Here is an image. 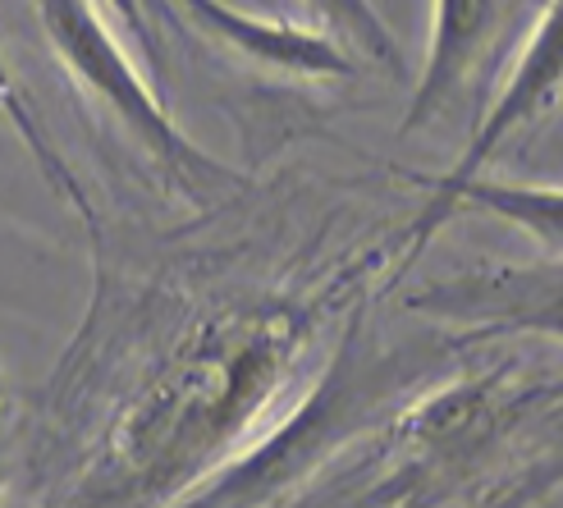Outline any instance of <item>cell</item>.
Instances as JSON below:
<instances>
[{"instance_id": "obj_4", "label": "cell", "mask_w": 563, "mask_h": 508, "mask_svg": "<svg viewBox=\"0 0 563 508\" xmlns=\"http://www.w3.org/2000/svg\"><path fill=\"white\" fill-rule=\"evenodd\" d=\"M499 33H504V0H435V46L417 78V92L399 129L408 133L444 120L472 92V78L486 69Z\"/></svg>"}, {"instance_id": "obj_2", "label": "cell", "mask_w": 563, "mask_h": 508, "mask_svg": "<svg viewBox=\"0 0 563 508\" xmlns=\"http://www.w3.org/2000/svg\"><path fill=\"white\" fill-rule=\"evenodd\" d=\"M559 97H563V0H550L527 51L518 55L509 88H504V97L490 106V115L482 120V129H476L467 152L459 156V165L435 184L427 211L417 220V243H427V234H435L444 224L449 197H454L463 184L482 179V169L499 156V147L509 143V137H518L527 124H537Z\"/></svg>"}, {"instance_id": "obj_8", "label": "cell", "mask_w": 563, "mask_h": 508, "mask_svg": "<svg viewBox=\"0 0 563 508\" xmlns=\"http://www.w3.org/2000/svg\"><path fill=\"white\" fill-rule=\"evenodd\" d=\"M307 10L325 23V33L340 46H353L362 55H372V60L399 69V42H394L389 23L380 19L372 0H307Z\"/></svg>"}, {"instance_id": "obj_5", "label": "cell", "mask_w": 563, "mask_h": 508, "mask_svg": "<svg viewBox=\"0 0 563 508\" xmlns=\"http://www.w3.org/2000/svg\"><path fill=\"white\" fill-rule=\"evenodd\" d=\"M192 23H202L216 42L239 51L243 60L275 69V74H294V78H349L353 60L349 51L334 42L330 33H312V27H289L275 19L243 14L224 0H179Z\"/></svg>"}, {"instance_id": "obj_1", "label": "cell", "mask_w": 563, "mask_h": 508, "mask_svg": "<svg viewBox=\"0 0 563 508\" xmlns=\"http://www.w3.org/2000/svg\"><path fill=\"white\" fill-rule=\"evenodd\" d=\"M37 23L65 69L88 88L110 115L124 124V133L143 147L165 175L188 197H202L211 184H230L234 175L220 161H211L192 137L165 115V106L147 88V78L133 69L124 46L97 14V0H33Z\"/></svg>"}, {"instance_id": "obj_3", "label": "cell", "mask_w": 563, "mask_h": 508, "mask_svg": "<svg viewBox=\"0 0 563 508\" xmlns=\"http://www.w3.org/2000/svg\"><path fill=\"white\" fill-rule=\"evenodd\" d=\"M412 307L482 334H545L563 344V257L440 279L427 294H417Z\"/></svg>"}, {"instance_id": "obj_6", "label": "cell", "mask_w": 563, "mask_h": 508, "mask_svg": "<svg viewBox=\"0 0 563 508\" xmlns=\"http://www.w3.org/2000/svg\"><path fill=\"white\" fill-rule=\"evenodd\" d=\"M459 207H476L486 216H499L527 230L541 247H550V257H563V188H537V184H490V179H472L463 184L444 207L449 211Z\"/></svg>"}, {"instance_id": "obj_9", "label": "cell", "mask_w": 563, "mask_h": 508, "mask_svg": "<svg viewBox=\"0 0 563 508\" xmlns=\"http://www.w3.org/2000/svg\"><path fill=\"white\" fill-rule=\"evenodd\" d=\"M101 5H110L115 10V19L129 27V33H137L147 42V27H143V10H137V0H101Z\"/></svg>"}, {"instance_id": "obj_7", "label": "cell", "mask_w": 563, "mask_h": 508, "mask_svg": "<svg viewBox=\"0 0 563 508\" xmlns=\"http://www.w3.org/2000/svg\"><path fill=\"white\" fill-rule=\"evenodd\" d=\"M0 115H5V120H10V129L19 133V143L27 147L33 165L42 169V179L51 184V192L60 197V202H69V207H74V216L82 220V230H88V234H92V243L101 247V230H97V216H92L88 192L78 188L69 161H65L60 152H55V143L46 137V129H42V120H37V110H33V101H27V92L19 88V78H14V69H10L5 55H0Z\"/></svg>"}]
</instances>
